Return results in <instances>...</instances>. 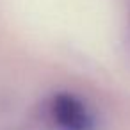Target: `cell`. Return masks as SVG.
I'll use <instances>...</instances> for the list:
<instances>
[{"mask_svg": "<svg viewBox=\"0 0 130 130\" xmlns=\"http://www.w3.org/2000/svg\"><path fill=\"white\" fill-rule=\"evenodd\" d=\"M48 116L62 130H93V114L86 102L71 93L61 91L48 98Z\"/></svg>", "mask_w": 130, "mask_h": 130, "instance_id": "obj_1", "label": "cell"}, {"mask_svg": "<svg viewBox=\"0 0 130 130\" xmlns=\"http://www.w3.org/2000/svg\"><path fill=\"white\" fill-rule=\"evenodd\" d=\"M128 2H130V0H126V4H128Z\"/></svg>", "mask_w": 130, "mask_h": 130, "instance_id": "obj_2", "label": "cell"}]
</instances>
